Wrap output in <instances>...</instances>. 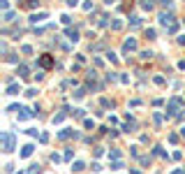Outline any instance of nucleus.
<instances>
[{"label": "nucleus", "instance_id": "nucleus-1", "mask_svg": "<svg viewBox=\"0 0 185 174\" xmlns=\"http://www.w3.org/2000/svg\"><path fill=\"white\" fill-rule=\"evenodd\" d=\"M39 63L44 65V68H51V65H53V61H51V56H42V58H39Z\"/></svg>", "mask_w": 185, "mask_h": 174}, {"label": "nucleus", "instance_id": "nucleus-2", "mask_svg": "<svg viewBox=\"0 0 185 174\" xmlns=\"http://www.w3.org/2000/svg\"><path fill=\"white\" fill-rule=\"evenodd\" d=\"M5 151H12V137L5 135Z\"/></svg>", "mask_w": 185, "mask_h": 174}]
</instances>
